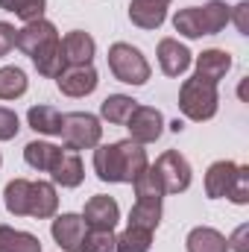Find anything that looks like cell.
<instances>
[{"label": "cell", "mask_w": 249, "mask_h": 252, "mask_svg": "<svg viewBox=\"0 0 249 252\" xmlns=\"http://www.w3.org/2000/svg\"><path fill=\"white\" fill-rule=\"evenodd\" d=\"M235 170H238V164L229 161V158L214 161V164L205 170V193H208V199H220V196H226V190H229V185H232Z\"/></svg>", "instance_id": "17"}, {"label": "cell", "mask_w": 249, "mask_h": 252, "mask_svg": "<svg viewBox=\"0 0 249 252\" xmlns=\"http://www.w3.org/2000/svg\"><path fill=\"white\" fill-rule=\"evenodd\" d=\"M247 18H249V0H241V3L229 12V21L238 24V32H241V35H249V21Z\"/></svg>", "instance_id": "35"}, {"label": "cell", "mask_w": 249, "mask_h": 252, "mask_svg": "<svg viewBox=\"0 0 249 252\" xmlns=\"http://www.w3.org/2000/svg\"><path fill=\"white\" fill-rule=\"evenodd\" d=\"M82 220H85V229H100V232H115L118 220H121V205L115 196H106V193H97L85 202L82 208Z\"/></svg>", "instance_id": "8"}, {"label": "cell", "mask_w": 249, "mask_h": 252, "mask_svg": "<svg viewBox=\"0 0 249 252\" xmlns=\"http://www.w3.org/2000/svg\"><path fill=\"white\" fill-rule=\"evenodd\" d=\"M79 252H115V232H100V229L85 232Z\"/></svg>", "instance_id": "33"}, {"label": "cell", "mask_w": 249, "mask_h": 252, "mask_svg": "<svg viewBox=\"0 0 249 252\" xmlns=\"http://www.w3.org/2000/svg\"><path fill=\"white\" fill-rule=\"evenodd\" d=\"M62 53H64V64H91L94 53H97V41L82 32V30H73L62 38Z\"/></svg>", "instance_id": "14"}, {"label": "cell", "mask_w": 249, "mask_h": 252, "mask_svg": "<svg viewBox=\"0 0 249 252\" xmlns=\"http://www.w3.org/2000/svg\"><path fill=\"white\" fill-rule=\"evenodd\" d=\"M135 106H138V100H132L129 94H109L100 103V118L109 121V124H115V126H124Z\"/></svg>", "instance_id": "23"}, {"label": "cell", "mask_w": 249, "mask_h": 252, "mask_svg": "<svg viewBox=\"0 0 249 252\" xmlns=\"http://www.w3.org/2000/svg\"><path fill=\"white\" fill-rule=\"evenodd\" d=\"M229 70H232V56L226 50L211 47V50H202L196 56V76L205 79V82H211V85H217Z\"/></svg>", "instance_id": "15"}, {"label": "cell", "mask_w": 249, "mask_h": 252, "mask_svg": "<svg viewBox=\"0 0 249 252\" xmlns=\"http://www.w3.org/2000/svg\"><path fill=\"white\" fill-rule=\"evenodd\" d=\"M226 199H232L235 205H247L249 202V167L247 164H238V170L232 176V185L226 190Z\"/></svg>", "instance_id": "32"}, {"label": "cell", "mask_w": 249, "mask_h": 252, "mask_svg": "<svg viewBox=\"0 0 249 252\" xmlns=\"http://www.w3.org/2000/svg\"><path fill=\"white\" fill-rule=\"evenodd\" d=\"M0 9L12 12L15 18H21L24 24H30V21H41L44 18L47 0H0Z\"/></svg>", "instance_id": "28"}, {"label": "cell", "mask_w": 249, "mask_h": 252, "mask_svg": "<svg viewBox=\"0 0 249 252\" xmlns=\"http://www.w3.org/2000/svg\"><path fill=\"white\" fill-rule=\"evenodd\" d=\"M27 196H30V179H12L3 190V202L9 208V214L27 217Z\"/></svg>", "instance_id": "29"}, {"label": "cell", "mask_w": 249, "mask_h": 252, "mask_svg": "<svg viewBox=\"0 0 249 252\" xmlns=\"http://www.w3.org/2000/svg\"><path fill=\"white\" fill-rule=\"evenodd\" d=\"M62 112L56 106H32L27 112V124L30 129H35L38 135H62Z\"/></svg>", "instance_id": "20"}, {"label": "cell", "mask_w": 249, "mask_h": 252, "mask_svg": "<svg viewBox=\"0 0 249 252\" xmlns=\"http://www.w3.org/2000/svg\"><path fill=\"white\" fill-rule=\"evenodd\" d=\"M59 153H62V147H56L50 141H30L24 147V161L32 170H38V173H50V167L56 164Z\"/></svg>", "instance_id": "18"}, {"label": "cell", "mask_w": 249, "mask_h": 252, "mask_svg": "<svg viewBox=\"0 0 249 252\" xmlns=\"http://www.w3.org/2000/svg\"><path fill=\"white\" fill-rule=\"evenodd\" d=\"M147 167H150L147 150H144V144H135L132 138L94 147V173H97L100 182L132 185Z\"/></svg>", "instance_id": "1"}, {"label": "cell", "mask_w": 249, "mask_h": 252, "mask_svg": "<svg viewBox=\"0 0 249 252\" xmlns=\"http://www.w3.org/2000/svg\"><path fill=\"white\" fill-rule=\"evenodd\" d=\"M220 109V94H217V85L199 79V76H190L182 82L179 88V112L185 115L187 121H211Z\"/></svg>", "instance_id": "2"}, {"label": "cell", "mask_w": 249, "mask_h": 252, "mask_svg": "<svg viewBox=\"0 0 249 252\" xmlns=\"http://www.w3.org/2000/svg\"><path fill=\"white\" fill-rule=\"evenodd\" d=\"M59 211V196L53 182H30V196H27V217H35V220H50L56 217Z\"/></svg>", "instance_id": "10"}, {"label": "cell", "mask_w": 249, "mask_h": 252, "mask_svg": "<svg viewBox=\"0 0 249 252\" xmlns=\"http://www.w3.org/2000/svg\"><path fill=\"white\" fill-rule=\"evenodd\" d=\"M106 59H109V70H112V76L118 82L147 85V79H150V62H147V56L138 47H132L126 41H115L109 47V56Z\"/></svg>", "instance_id": "3"}, {"label": "cell", "mask_w": 249, "mask_h": 252, "mask_svg": "<svg viewBox=\"0 0 249 252\" xmlns=\"http://www.w3.org/2000/svg\"><path fill=\"white\" fill-rule=\"evenodd\" d=\"M132 188H135V196H138V199H147V202H161V196H164V185H161L156 167H147V170L132 182Z\"/></svg>", "instance_id": "30"}, {"label": "cell", "mask_w": 249, "mask_h": 252, "mask_svg": "<svg viewBox=\"0 0 249 252\" xmlns=\"http://www.w3.org/2000/svg\"><path fill=\"white\" fill-rule=\"evenodd\" d=\"M229 250L249 252V223H241V226L235 229V235L229 238Z\"/></svg>", "instance_id": "37"}, {"label": "cell", "mask_w": 249, "mask_h": 252, "mask_svg": "<svg viewBox=\"0 0 249 252\" xmlns=\"http://www.w3.org/2000/svg\"><path fill=\"white\" fill-rule=\"evenodd\" d=\"M97 70L94 64H70L56 76V85L64 97H88L97 91Z\"/></svg>", "instance_id": "9"}, {"label": "cell", "mask_w": 249, "mask_h": 252, "mask_svg": "<svg viewBox=\"0 0 249 252\" xmlns=\"http://www.w3.org/2000/svg\"><path fill=\"white\" fill-rule=\"evenodd\" d=\"M156 56H158V64L167 76H182L193 62V53L185 44H179V38H161L156 47Z\"/></svg>", "instance_id": "12"}, {"label": "cell", "mask_w": 249, "mask_h": 252, "mask_svg": "<svg viewBox=\"0 0 249 252\" xmlns=\"http://www.w3.org/2000/svg\"><path fill=\"white\" fill-rule=\"evenodd\" d=\"M129 21L141 30H158L167 21V6L147 3V0H132L129 3Z\"/></svg>", "instance_id": "19"}, {"label": "cell", "mask_w": 249, "mask_h": 252, "mask_svg": "<svg viewBox=\"0 0 249 252\" xmlns=\"http://www.w3.org/2000/svg\"><path fill=\"white\" fill-rule=\"evenodd\" d=\"M50 176H53V182L62 185V188H79L82 179H85V167H82L79 153L70 150V147H62L56 164L50 167Z\"/></svg>", "instance_id": "13"}, {"label": "cell", "mask_w": 249, "mask_h": 252, "mask_svg": "<svg viewBox=\"0 0 249 252\" xmlns=\"http://www.w3.org/2000/svg\"><path fill=\"white\" fill-rule=\"evenodd\" d=\"M15 27L12 24H6V21H0V59L3 56H9L12 50H15Z\"/></svg>", "instance_id": "36"}, {"label": "cell", "mask_w": 249, "mask_h": 252, "mask_svg": "<svg viewBox=\"0 0 249 252\" xmlns=\"http://www.w3.org/2000/svg\"><path fill=\"white\" fill-rule=\"evenodd\" d=\"M173 30L185 38H202V24H199V9L187 6L173 15Z\"/></svg>", "instance_id": "31"}, {"label": "cell", "mask_w": 249, "mask_h": 252, "mask_svg": "<svg viewBox=\"0 0 249 252\" xmlns=\"http://www.w3.org/2000/svg\"><path fill=\"white\" fill-rule=\"evenodd\" d=\"M150 250H153V232L126 226L115 238V252H150Z\"/></svg>", "instance_id": "27"}, {"label": "cell", "mask_w": 249, "mask_h": 252, "mask_svg": "<svg viewBox=\"0 0 249 252\" xmlns=\"http://www.w3.org/2000/svg\"><path fill=\"white\" fill-rule=\"evenodd\" d=\"M103 138V126L97 115L88 112H70L62 118V141L70 150H94Z\"/></svg>", "instance_id": "4"}, {"label": "cell", "mask_w": 249, "mask_h": 252, "mask_svg": "<svg viewBox=\"0 0 249 252\" xmlns=\"http://www.w3.org/2000/svg\"><path fill=\"white\" fill-rule=\"evenodd\" d=\"M50 235L59 244V250L79 252L82 238H85V220H82V214H56V220L50 226Z\"/></svg>", "instance_id": "11"}, {"label": "cell", "mask_w": 249, "mask_h": 252, "mask_svg": "<svg viewBox=\"0 0 249 252\" xmlns=\"http://www.w3.org/2000/svg\"><path fill=\"white\" fill-rule=\"evenodd\" d=\"M32 64H35V70H38L41 76L56 79L64 67H67V64H64V53H62V38H59L56 44H50L47 50H41L38 56H32Z\"/></svg>", "instance_id": "25"}, {"label": "cell", "mask_w": 249, "mask_h": 252, "mask_svg": "<svg viewBox=\"0 0 249 252\" xmlns=\"http://www.w3.org/2000/svg\"><path fill=\"white\" fill-rule=\"evenodd\" d=\"M147 3H158V6H167L170 0H147Z\"/></svg>", "instance_id": "39"}, {"label": "cell", "mask_w": 249, "mask_h": 252, "mask_svg": "<svg viewBox=\"0 0 249 252\" xmlns=\"http://www.w3.org/2000/svg\"><path fill=\"white\" fill-rule=\"evenodd\" d=\"M161 223V202H147V199H135L132 211H129V226L144 229V232H156Z\"/></svg>", "instance_id": "24"}, {"label": "cell", "mask_w": 249, "mask_h": 252, "mask_svg": "<svg viewBox=\"0 0 249 252\" xmlns=\"http://www.w3.org/2000/svg\"><path fill=\"white\" fill-rule=\"evenodd\" d=\"M18 129H21L18 115H15L12 109L0 106V141H12V138H18Z\"/></svg>", "instance_id": "34"}, {"label": "cell", "mask_w": 249, "mask_h": 252, "mask_svg": "<svg viewBox=\"0 0 249 252\" xmlns=\"http://www.w3.org/2000/svg\"><path fill=\"white\" fill-rule=\"evenodd\" d=\"M170 129H173V132H182V129H185V124H182V121H173V124H170Z\"/></svg>", "instance_id": "38"}, {"label": "cell", "mask_w": 249, "mask_h": 252, "mask_svg": "<svg viewBox=\"0 0 249 252\" xmlns=\"http://www.w3.org/2000/svg\"><path fill=\"white\" fill-rule=\"evenodd\" d=\"M0 252H41V241L30 232L12 229V226H0Z\"/></svg>", "instance_id": "22"}, {"label": "cell", "mask_w": 249, "mask_h": 252, "mask_svg": "<svg viewBox=\"0 0 249 252\" xmlns=\"http://www.w3.org/2000/svg\"><path fill=\"white\" fill-rule=\"evenodd\" d=\"M185 247L187 252H229V241L223 232H217L211 226H196L187 232Z\"/></svg>", "instance_id": "16"}, {"label": "cell", "mask_w": 249, "mask_h": 252, "mask_svg": "<svg viewBox=\"0 0 249 252\" xmlns=\"http://www.w3.org/2000/svg\"><path fill=\"white\" fill-rule=\"evenodd\" d=\"M56 41H59V32H56V27H53L47 18L30 21V24H24V30L15 32V47H18L21 53H27L30 59L38 56L41 50H47V47L56 44Z\"/></svg>", "instance_id": "7"}, {"label": "cell", "mask_w": 249, "mask_h": 252, "mask_svg": "<svg viewBox=\"0 0 249 252\" xmlns=\"http://www.w3.org/2000/svg\"><path fill=\"white\" fill-rule=\"evenodd\" d=\"M199 9V24H202V35H217L229 27V12L232 6H226L223 0H208L205 6H196Z\"/></svg>", "instance_id": "21"}, {"label": "cell", "mask_w": 249, "mask_h": 252, "mask_svg": "<svg viewBox=\"0 0 249 252\" xmlns=\"http://www.w3.org/2000/svg\"><path fill=\"white\" fill-rule=\"evenodd\" d=\"M0 164H3V156H0Z\"/></svg>", "instance_id": "40"}, {"label": "cell", "mask_w": 249, "mask_h": 252, "mask_svg": "<svg viewBox=\"0 0 249 252\" xmlns=\"http://www.w3.org/2000/svg\"><path fill=\"white\" fill-rule=\"evenodd\" d=\"M124 126L129 129V138L135 144L147 147V144H153V141L161 138V132H164V115L156 106H135Z\"/></svg>", "instance_id": "6"}, {"label": "cell", "mask_w": 249, "mask_h": 252, "mask_svg": "<svg viewBox=\"0 0 249 252\" xmlns=\"http://www.w3.org/2000/svg\"><path fill=\"white\" fill-rule=\"evenodd\" d=\"M27 85H30V79H27V73L21 67H15V64L0 67V100H18V97H24Z\"/></svg>", "instance_id": "26"}, {"label": "cell", "mask_w": 249, "mask_h": 252, "mask_svg": "<svg viewBox=\"0 0 249 252\" xmlns=\"http://www.w3.org/2000/svg\"><path fill=\"white\" fill-rule=\"evenodd\" d=\"M153 167H156V173H158V179H161V185H164V193H182V190L190 188L193 173H190L187 158L179 153V150L161 153V156L156 158Z\"/></svg>", "instance_id": "5"}]
</instances>
